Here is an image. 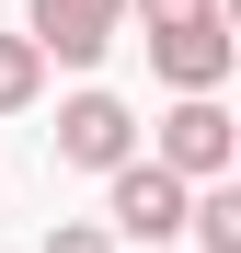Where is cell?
<instances>
[{
	"mask_svg": "<svg viewBox=\"0 0 241 253\" xmlns=\"http://www.w3.org/2000/svg\"><path fill=\"white\" fill-rule=\"evenodd\" d=\"M23 35L46 69H103L127 35V0H23Z\"/></svg>",
	"mask_w": 241,
	"mask_h": 253,
	"instance_id": "3",
	"label": "cell"
},
{
	"mask_svg": "<svg viewBox=\"0 0 241 253\" xmlns=\"http://www.w3.org/2000/svg\"><path fill=\"white\" fill-rule=\"evenodd\" d=\"M184 207H195V184H184V173H161L149 150H127V161L103 173V230H115V242H172V230H184Z\"/></svg>",
	"mask_w": 241,
	"mask_h": 253,
	"instance_id": "2",
	"label": "cell"
},
{
	"mask_svg": "<svg viewBox=\"0 0 241 253\" xmlns=\"http://www.w3.org/2000/svg\"><path fill=\"white\" fill-rule=\"evenodd\" d=\"M149 161H161V173H184V184H218L230 161H241L230 104H218V92H172V115L149 126Z\"/></svg>",
	"mask_w": 241,
	"mask_h": 253,
	"instance_id": "1",
	"label": "cell"
},
{
	"mask_svg": "<svg viewBox=\"0 0 241 253\" xmlns=\"http://www.w3.org/2000/svg\"><path fill=\"white\" fill-rule=\"evenodd\" d=\"M207 12H230V0H127V23H149V35L161 23H207Z\"/></svg>",
	"mask_w": 241,
	"mask_h": 253,
	"instance_id": "8",
	"label": "cell"
},
{
	"mask_svg": "<svg viewBox=\"0 0 241 253\" xmlns=\"http://www.w3.org/2000/svg\"><path fill=\"white\" fill-rule=\"evenodd\" d=\"M184 230H195V253H241V184H230V173H218V184H195Z\"/></svg>",
	"mask_w": 241,
	"mask_h": 253,
	"instance_id": "6",
	"label": "cell"
},
{
	"mask_svg": "<svg viewBox=\"0 0 241 253\" xmlns=\"http://www.w3.org/2000/svg\"><path fill=\"white\" fill-rule=\"evenodd\" d=\"M230 58H241L230 12H207V23H161V35H149V81H161V92H218Z\"/></svg>",
	"mask_w": 241,
	"mask_h": 253,
	"instance_id": "5",
	"label": "cell"
},
{
	"mask_svg": "<svg viewBox=\"0 0 241 253\" xmlns=\"http://www.w3.org/2000/svg\"><path fill=\"white\" fill-rule=\"evenodd\" d=\"M46 138H58V161H69V173H115V161L138 150V104H127V92H103V81H80V92L58 104V126H46Z\"/></svg>",
	"mask_w": 241,
	"mask_h": 253,
	"instance_id": "4",
	"label": "cell"
},
{
	"mask_svg": "<svg viewBox=\"0 0 241 253\" xmlns=\"http://www.w3.org/2000/svg\"><path fill=\"white\" fill-rule=\"evenodd\" d=\"M34 253H115V230H103V219H58Z\"/></svg>",
	"mask_w": 241,
	"mask_h": 253,
	"instance_id": "9",
	"label": "cell"
},
{
	"mask_svg": "<svg viewBox=\"0 0 241 253\" xmlns=\"http://www.w3.org/2000/svg\"><path fill=\"white\" fill-rule=\"evenodd\" d=\"M46 104V58H34V35H0V115H34Z\"/></svg>",
	"mask_w": 241,
	"mask_h": 253,
	"instance_id": "7",
	"label": "cell"
}]
</instances>
